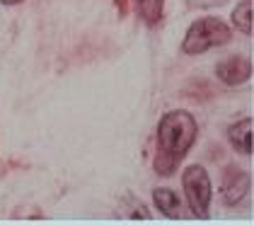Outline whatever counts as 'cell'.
<instances>
[{
    "instance_id": "cell-1",
    "label": "cell",
    "mask_w": 254,
    "mask_h": 225,
    "mask_svg": "<svg viewBox=\"0 0 254 225\" xmlns=\"http://www.w3.org/2000/svg\"><path fill=\"white\" fill-rule=\"evenodd\" d=\"M198 133V124L189 112L175 109L167 112L157 124V148L153 157V169L160 177L175 174L184 155L191 150Z\"/></svg>"
},
{
    "instance_id": "cell-2",
    "label": "cell",
    "mask_w": 254,
    "mask_h": 225,
    "mask_svg": "<svg viewBox=\"0 0 254 225\" xmlns=\"http://www.w3.org/2000/svg\"><path fill=\"white\" fill-rule=\"evenodd\" d=\"M233 39V27L220 17H201L187 29L182 49L189 56H201L215 46H223Z\"/></svg>"
},
{
    "instance_id": "cell-3",
    "label": "cell",
    "mask_w": 254,
    "mask_h": 225,
    "mask_svg": "<svg viewBox=\"0 0 254 225\" xmlns=\"http://www.w3.org/2000/svg\"><path fill=\"white\" fill-rule=\"evenodd\" d=\"M182 187L187 194V204L191 208L196 218H208V211H211V177L206 167L201 165H189L184 169V177H182Z\"/></svg>"
},
{
    "instance_id": "cell-4",
    "label": "cell",
    "mask_w": 254,
    "mask_h": 225,
    "mask_svg": "<svg viewBox=\"0 0 254 225\" xmlns=\"http://www.w3.org/2000/svg\"><path fill=\"white\" fill-rule=\"evenodd\" d=\"M250 194V174L237 165H228L220 179V196L225 206H240Z\"/></svg>"
},
{
    "instance_id": "cell-5",
    "label": "cell",
    "mask_w": 254,
    "mask_h": 225,
    "mask_svg": "<svg viewBox=\"0 0 254 225\" xmlns=\"http://www.w3.org/2000/svg\"><path fill=\"white\" fill-rule=\"evenodd\" d=\"M215 75L223 85H230V87H237V85H245L252 75V61H247L245 56H230L223 58L218 66H215Z\"/></svg>"
},
{
    "instance_id": "cell-6",
    "label": "cell",
    "mask_w": 254,
    "mask_h": 225,
    "mask_svg": "<svg viewBox=\"0 0 254 225\" xmlns=\"http://www.w3.org/2000/svg\"><path fill=\"white\" fill-rule=\"evenodd\" d=\"M228 141L240 155H252L254 148V131H252V119H240L228 129Z\"/></svg>"
},
{
    "instance_id": "cell-7",
    "label": "cell",
    "mask_w": 254,
    "mask_h": 225,
    "mask_svg": "<svg viewBox=\"0 0 254 225\" xmlns=\"http://www.w3.org/2000/svg\"><path fill=\"white\" fill-rule=\"evenodd\" d=\"M153 201H155V208L162 213V216H167V218H184V208H182V201H179V196H177L172 189H165L160 187L153 191Z\"/></svg>"
},
{
    "instance_id": "cell-8",
    "label": "cell",
    "mask_w": 254,
    "mask_h": 225,
    "mask_svg": "<svg viewBox=\"0 0 254 225\" xmlns=\"http://www.w3.org/2000/svg\"><path fill=\"white\" fill-rule=\"evenodd\" d=\"M136 12L148 27H155L165 12V0H136Z\"/></svg>"
},
{
    "instance_id": "cell-9",
    "label": "cell",
    "mask_w": 254,
    "mask_h": 225,
    "mask_svg": "<svg viewBox=\"0 0 254 225\" xmlns=\"http://www.w3.org/2000/svg\"><path fill=\"white\" fill-rule=\"evenodd\" d=\"M233 24L242 34H252L254 19H252V0H240L233 10Z\"/></svg>"
},
{
    "instance_id": "cell-10",
    "label": "cell",
    "mask_w": 254,
    "mask_h": 225,
    "mask_svg": "<svg viewBox=\"0 0 254 225\" xmlns=\"http://www.w3.org/2000/svg\"><path fill=\"white\" fill-rule=\"evenodd\" d=\"M0 2H2V5H7V7H10V5H20V2H24V0H0Z\"/></svg>"
},
{
    "instance_id": "cell-11",
    "label": "cell",
    "mask_w": 254,
    "mask_h": 225,
    "mask_svg": "<svg viewBox=\"0 0 254 225\" xmlns=\"http://www.w3.org/2000/svg\"><path fill=\"white\" fill-rule=\"evenodd\" d=\"M119 7H121V15H126V0H117Z\"/></svg>"
}]
</instances>
